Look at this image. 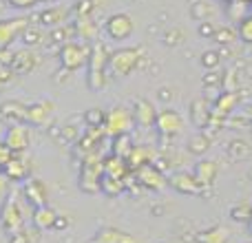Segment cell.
<instances>
[{
  "label": "cell",
  "mask_w": 252,
  "mask_h": 243,
  "mask_svg": "<svg viewBox=\"0 0 252 243\" xmlns=\"http://www.w3.org/2000/svg\"><path fill=\"white\" fill-rule=\"evenodd\" d=\"M0 223H2V228H4V232H7V235H16V232H20L22 214H20V208H18L16 192H11V195H9V199L4 201L2 219H0Z\"/></svg>",
  "instance_id": "obj_1"
},
{
  "label": "cell",
  "mask_w": 252,
  "mask_h": 243,
  "mask_svg": "<svg viewBox=\"0 0 252 243\" xmlns=\"http://www.w3.org/2000/svg\"><path fill=\"white\" fill-rule=\"evenodd\" d=\"M87 56H89V49H84L82 44H78V42H71L62 49V64L73 71L84 64V58Z\"/></svg>",
  "instance_id": "obj_2"
},
{
  "label": "cell",
  "mask_w": 252,
  "mask_h": 243,
  "mask_svg": "<svg viewBox=\"0 0 252 243\" xmlns=\"http://www.w3.org/2000/svg\"><path fill=\"white\" fill-rule=\"evenodd\" d=\"M130 126V118L124 109H115L106 115V130L109 133H126Z\"/></svg>",
  "instance_id": "obj_3"
},
{
  "label": "cell",
  "mask_w": 252,
  "mask_h": 243,
  "mask_svg": "<svg viewBox=\"0 0 252 243\" xmlns=\"http://www.w3.org/2000/svg\"><path fill=\"white\" fill-rule=\"evenodd\" d=\"M25 195H27V199H29L31 204L35 206V208H42V206H47V188H44V183L38 182V179H31V182H27Z\"/></svg>",
  "instance_id": "obj_4"
},
{
  "label": "cell",
  "mask_w": 252,
  "mask_h": 243,
  "mask_svg": "<svg viewBox=\"0 0 252 243\" xmlns=\"http://www.w3.org/2000/svg\"><path fill=\"white\" fill-rule=\"evenodd\" d=\"M91 243H137V239H133L122 230H115V228H104L93 237Z\"/></svg>",
  "instance_id": "obj_5"
},
{
  "label": "cell",
  "mask_w": 252,
  "mask_h": 243,
  "mask_svg": "<svg viewBox=\"0 0 252 243\" xmlns=\"http://www.w3.org/2000/svg\"><path fill=\"white\" fill-rule=\"evenodd\" d=\"M130 29H133V25H130V18L128 16H113L109 22H106V31H109L113 38H126V35L130 33Z\"/></svg>",
  "instance_id": "obj_6"
},
{
  "label": "cell",
  "mask_w": 252,
  "mask_h": 243,
  "mask_svg": "<svg viewBox=\"0 0 252 243\" xmlns=\"http://www.w3.org/2000/svg\"><path fill=\"white\" fill-rule=\"evenodd\" d=\"M4 144H7V148H11V151H22V148H27V144H29V130L22 128V126H13L7 133Z\"/></svg>",
  "instance_id": "obj_7"
},
{
  "label": "cell",
  "mask_w": 252,
  "mask_h": 243,
  "mask_svg": "<svg viewBox=\"0 0 252 243\" xmlns=\"http://www.w3.org/2000/svg\"><path fill=\"white\" fill-rule=\"evenodd\" d=\"M27 20H7V22H0V49L9 47V42L13 40V35L18 33V31L25 27Z\"/></svg>",
  "instance_id": "obj_8"
},
{
  "label": "cell",
  "mask_w": 252,
  "mask_h": 243,
  "mask_svg": "<svg viewBox=\"0 0 252 243\" xmlns=\"http://www.w3.org/2000/svg\"><path fill=\"white\" fill-rule=\"evenodd\" d=\"M133 56H137V53L135 51H118L113 56V69L118 71V73L126 75L130 69H133L135 60H137V58H133Z\"/></svg>",
  "instance_id": "obj_9"
},
{
  "label": "cell",
  "mask_w": 252,
  "mask_h": 243,
  "mask_svg": "<svg viewBox=\"0 0 252 243\" xmlns=\"http://www.w3.org/2000/svg\"><path fill=\"white\" fill-rule=\"evenodd\" d=\"M58 214L53 213L49 206H42V208H35V214H33V223L40 228V230H49V228H53V223H56Z\"/></svg>",
  "instance_id": "obj_10"
},
{
  "label": "cell",
  "mask_w": 252,
  "mask_h": 243,
  "mask_svg": "<svg viewBox=\"0 0 252 243\" xmlns=\"http://www.w3.org/2000/svg\"><path fill=\"white\" fill-rule=\"evenodd\" d=\"M102 64H104V58H102V49L100 47H95V51H93V58H91V87L93 89H100L102 87V80H97V78H102Z\"/></svg>",
  "instance_id": "obj_11"
},
{
  "label": "cell",
  "mask_w": 252,
  "mask_h": 243,
  "mask_svg": "<svg viewBox=\"0 0 252 243\" xmlns=\"http://www.w3.org/2000/svg\"><path fill=\"white\" fill-rule=\"evenodd\" d=\"M159 126L164 133H175V130L179 128V118L175 113H168V111H166V113L159 115Z\"/></svg>",
  "instance_id": "obj_12"
},
{
  "label": "cell",
  "mask_w": 252,
  "mask_h": 243,
  "mask_svg": "<svg viewBox=\"0 0 252 243\" xmlns=\"http://www.w3.org/2000/svg\"><path fill=\"white\" fill-rule=\"evenodd\" d=\"M22 161H18V159H9L7 161V173H9V177H16V179H22L27 175V166H20Z\"/></svg>",
  "instance_id": "obj_13"
},
{
  "label": "cell",
  "mask_w": 252,
  "mask_h": 243,
  "mask_svg": "<svg viewBox=\"0 0 252 243\" xmlns=\"http://www.w3.org/2000/svg\"><path fill=\"white\" fill-rule=\"evenodd\" d=\"M11 243H31V237H27V232H16L11 235Z\"/></svg>",
  "instance_id": "obj_14"
},
{
  "label": "cell",
  "mask_w": 252,
  "mask_h": 243,
  "mask_svg": "<svg viewBox=\"0 0 252 243\" xmlns=\"http://www.w3.org/2000/svg\"><path fill=\"white\" fill-rule=\"evenodd\" d=\"M4 190H7V175L0 173V195H2Z\"/></svg>",
  "instance_id": "obj_15"
},
{
  "label": "cell",
  "mask_w": 252,
  "mask_h": 243,
  "mask_svg": "<svg viewBox=\"0 0 252 243\" xmlns=\"http://www.w3.org/2000/svg\"><path fill=\"white\" fill-rule=\"evenodd\" d=\"M11 2H16L18 7H27V4H31L33 0H11Z\"/></svg>",
  "instance_id": "obj_16"
}]
</instances>
